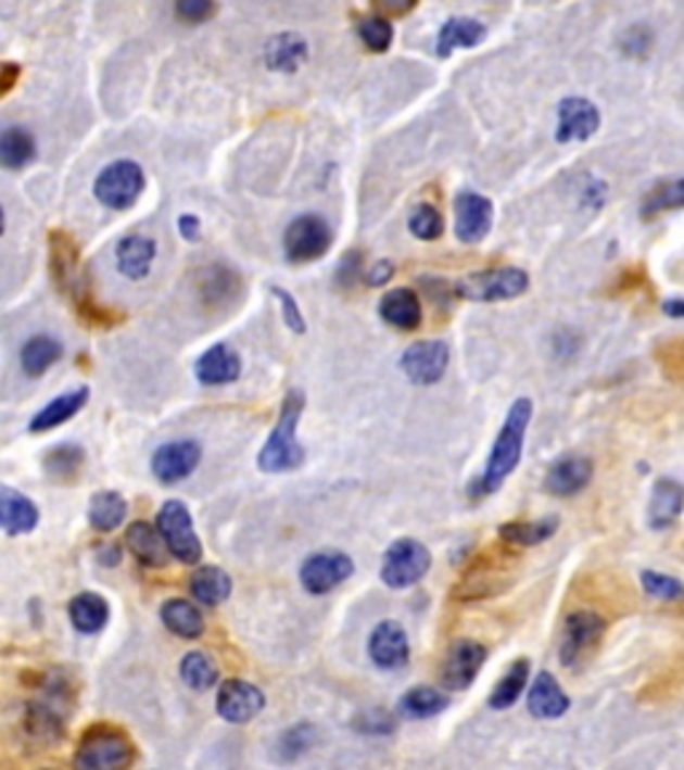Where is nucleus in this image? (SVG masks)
I'll return each mask as SVG.
<instances>
[{"mask_svg":"<svg viewBox=\"0 0 684 770\" xmlns=\"http://www.w3.org/2000/svg\"><path fill=\"white\" fill-rule=\"evenodd\" d=\"M530 420H532V402L524 396L516 399L511 409H508L501 433H497L495 444H492V453L486 457L484 474H481L477 482L468 484V495L473 497L495 495V492L506 484V479L511 477L521 463V450H524V437H527V428H530Z\"/></svg>","mask_w":684,"mask_h":770,"instance_id":"f257e3e1","label":"nucleus"},{"mask_svg":"<svg viewBox=\"0 0 684 770\" xmlns=\"http://www.w3.org/2000/svg\"><path fill=\"white\" fill-rule=\"evenodd\" d=\"M303 409H305L303 393L289 391L281 404V413H278L274 431H270L268 442H265V447L259 450L257 455L259 471L287 474L303 466L305 450L303 444L297 442V426H300V418H303Z\"/></svg>","mask_w":684,"mask_h":770,"instance_id":"f03ea898","label":"nucleus"},{"mask_svg":"<svg viewBox=\"0 0 684 770\" xmlns=\"http://www.w3.org/2000/svg\"><path fill=\"white\" fill-rule=\"evenodd\" d=\"M135 744L124 731L113 725H91L75 752V768L115 770L135 762Z\"/></svg>","mask_w":684,"mask_h":770,"instance_id":"7ed1b4c3","label":"nucleus"},{"mask_svg":"<svg viewBox=\"0 0 684 770\" xmlns=\"http://www.w3.org/2000/svg\"><path fill=\"white\" fill-rule=\"evenodd\" d=\"M144 190V172L137 161L121 159L107 164L94 179V195L102 206L126 212L137 204Z\"/></svg>","mask_w":684,"mask_h":770,"instance_id":"20e7f679","label":"nucleus"},{"mask_svg":"<svg viewBox=\"0 0 684 770\" xmlns=\"http://www.w3.org/2000/svg\"><path fill=\"white\" fill-rule=\"evenodd\" d=\"M530 289V276L521 268H492L466 276L455 283V294L471 303H503L514 300Z\"/></svg>","mask_w":684,"mask_h":770,"instance_id":"39448f33","label":"nucleus"},{"mask_svg":"<svg viewBox=\"0 0 684 770\" xmlns=\"http://www.w3.org/2000/svg\"><path fill=\"white\" fill-rule=\"evenodd\" d=\"M431 552L420 541L402 538V541L391 543V548L382 557L380 578L391 589H409L426 578V572L431 570Z\"/></svg>","mask_w":684,"mask_h":770,"instance_id":"423d86ee","label":"nucleus"},{"mask_svg":"<svg viewBox=\"0 0 684 770\" xmlns=\"http://www.w3.org/2000/svg\"><path fill=\"white\" fill-rule=\"evenodd\" d=\"M159 530L169 546L172 557H177L185 565H195L204 557L199 535H195L193 519H190L188 506L182 501H166L159 512Z\"/></svg>","mask_w":684,"mask_h":770,"instance_id":"0eeeda50","label":"nucleus"},{"mask_svg":"<svg viewBox=\"0 0 684 770\" xmlns=\"http://www.w3.org/2000/svg\"><path fill=\"white\" fill-rule=\"evenodd\" d=\"M332 247V228L318 214H303L283 230V254L289 263H313Z\"/></svg>","mask_w":684,"mask_h":770,"instance_id":"6e6552de","label":"nucleus"},{"mask_svg":"<svg viewBox=\"0 0 684 770\" xmlns=\"http://www.w3.org/2000/svg\"><path fill=\"white\" fill-rule=\"evenodd\" d=\"M607 621L601 616L591 610H578L572 616H567L565 621V634H561V647H559V658L567 669L578 666L599 645L601 634H605Z\"/></svg>","mask_w":684,"mask_h":770,"instance_id":"1a4fd4ad","label":"nucleus"},{"mask_svg":"<svg viewBox=\"0 0 684 770\" xmlns=\"http://www.w3.org/2000/svg\"><path fill=\"white\" fill-rule=\"evenodd\" d=\"M62 698L56 700H30L22 711V735L38 749H49L65 739V715H62Z\"/></svg>","mask_w":684,"mask_h":770,"instance_id":"9d476101","label":"nucleus"},{"mask_svg":"<svg viewBox=\"0 0 684 770\" xmlns=\"http://www.w3.org/2000/svg\"><path fill=\"white\" fill-rule=\"evenodd\" d=\"M449 367V345L444 340H420L402 353V373L415 386H433Z\"/></svg>","mask_w":684,"mask_h":770,"instance_id":"9b49d317","label":"nucleus"},{"mask_svg":"<svg viewBox=\"0 0 684 770\" xmlns=\"http://www.w3.org/2000/svg\"><path fill=\"white\" fill-rule=\"evenodd\" d=\"M353 559L342 552L311 554L300 567V583L311 594H329L353 576Z\"/></svg>","mask_w":684,"mask_h":770,"instance_id":"f8f14e48","label":"nucleus"},{"mask_svg":"<svg viewBox=\"0 0 684 770\" xmlns=\"http://www.w3.org/2000/svg\"><path fill=\"white\" fill-rule=\"evenodd\" d=\"M486 664V647L477 640H457L446 653L442 666V685L446 691H466Z\"/></svg>","mask_w":684,"mask_h":770,"instance_id":"ddd939ff","label":"nucleus"},{"mask_svg":"<svg viewBox=\"0 0 684 770\" xmlns=\"http://www.w3.org/2000/svg\"><path fill=\"white\" fill-rule=\"evenodd\" d=\"M265 709V693L246 680H228L217 691V711L225 722L246 725Z\"/></svg>","mask_w":684,"mask_h":770,"instance_id":"4468645a","label":"nucleus"},{"mask_svg":"<svg viewBox=\"0 0 684 770\" xmlns=\"http://www.w3.org/2000/svg\"><path fill=\"white\" fill-rule=\"evenodd\" d=\"M201 463V444L190 442V439H179V442L164 444L153 453V460H150V468H153V477L159 479L161 484H177L182 479H188L190 474L199 468Z\"/></svg>","mask_w":684,"mask_h":770,"instance_id":"2eb2a0df","label":"nucleus"},{"mask_svg":"<svg viewBox=\"0 0 684 770\" xmlns=\"http://www.w3.org/2000/svg\"><path fill=\"white\" fill-rule=\"evenodd\" d=\"M599 108L585 97H567L559 102V124H556V142H585L599 131Z\"/></svg>","mask_w":684,"mask_h":770,"instance_id":"dca6fc26","label":"nucleus"},{"mask_svg":"<svg viewBox=\"0 0 684 770\" xmlns=\"http://www.w3.org/2000/svg\"><path fill=\"white\" fill-rule=\"evenodd\" d=\"M492 206L490 199L481 193H460L455 199V236L463 244H479L492 230Z\"/></svg>","mask_w":684,"mask_h":770,"instance_id":"f3484780","label":"nucleus"},{"mask_svg":"<svg viewBox=\"0 0 684 770\" xmlns=\"http://www.w3.org/2000/svg\"><path fill=\"white\" fill-rule=\"evenodd\" d=\"M369 658L377 669L398 671L409 664V636L396 621H380L369 634Z\"/></svg>","mask_w":684,"mask_h":770,"instance_id":"a211bd4d","label":"nucleus"},{"mask_svg":"<svg viewBox=\"0 0 684 770\" xmlns=\"http://www.w3.org/2000/svg\"><path fill=\"white\" fill-rule=\"evenodd\" d=\"M49 247H51V276H54V283L60 287L62 294H75L80 287H84V279H80L78 244L69 239V233L54 230Z\"/></svg>","mask_w":684,"mask_h":770,"instance_id":"6ab92c4d","label":"nucleus"},{"mask_svg":"<svg viewBox=\"0 0 684 770\" xmlns=\"http://www.w3.org/2000/svg\"><path fill=\"white\" fill-rule=\"evenodd\" d=\"M311 60V46L300 33H278L265 43L263 62L270 73L292 75Z\"/></svg>","mask_w":684,"mask_h":770,"instance_id":"aec40b11","label":"nucleus"},{"mask_svg":"<svg viewBox=\"0 0 684 770\" xmlns=\"http://www.w3.org/2000/svg\"><path fill=\"white\" fill-rule=\"evenodd\" d=\"M594 479V463L583 455H567L556 460L546 474V492L556 497H570L583 492Z\"/></svg>","mask_w":684,"mask_h":770,"instance_id":"412c9836","label":"nucleus"},{"mask_svg":"<svg viewBox=\"0 0 684 770\" xmlns=\"http://www.w3.org/2000/svg\"><path fill=\"white\" fill-rule=\"evenodd\" d=\"M155 252H159V244H155V239H150V236H142V233L126 236V239H121L118 247H115L118 274L131 281L148 279L150 268H153Z\"/></svg>","mask_w":684,"mask_h":770,"instance_id":"4be33fe9","label":"nucleus"},{"mask_svg":"<svg viewBox=\"0 0 684 770\" xmlns=\"http://www.w3.org/2000/svg\"><path fill=\"white\" fill-rule=\"evenodd\" d=\"M195 378L204 386H225L236 383L241 378V356L230 351L225 343L212 345L195 362Z\"/></svg>","mask_w":684,"mask_h":770,"instance_id":"5701e85b","label":"nucleus"},{"mask_svg":"<svg viewBox=\"0 0 684 770\" xmlns=\"http://www.w3.org/2000/svg\"><path fill=\"white\" fill-rule=\"evenodd\" d=\"M40 522L38 506L22 492L11 488H0V525L5 535H27Z\"/></svg>","mask_w":684,"mask_h":770,"instance_id":"b1692460","label":"nucleus"},{"mask_svg":"<svg viewBox=\"0 0 684 770\" xmlns=\"http://www.w3.org/2000/svg\"><path fill=\"white\" fill-rule=\"evenodd\" d=\"M527 706H530V715L537 717V720H556L570 709V696L561 691V685L550 671H541L530 685Z\"/></svg>","mask_w":684,"mask_h":770,"instance_id":"393cba45","label":"nucleus"},{"mask_svg":"<svg viewBox=\"0 0 684 770\" xmlns=\"http://www.w3.org/2000/svg\"><path fill=\"white\" fill-rule=\"evenodd\" d=\"M380 318L391 327L402 329V332H411L422 324V303L415 292L407 287L391 289L385 292V298L380 300Z\"/></svg>","mask_w":684,"mask_h":770,"instance_id":"a878e982","label":"nucleus"},{"mask_svg":"<svg viewBox=\"0 0 684 770\" xmlns=\"http://www.w3.org/2000/svg\"><path fill=\"white\" fill-rule=\"evenodd\" d=\"M126 546L135 554L139 565L144 567H164L169 561V546L161 535L159 525L150 527L148 522H135L126 530Z\"/></svg>","mask_w":684,"mask_h":770,"instance_id":"bb28decb","label":"nucleus"},{"mask_svg":"<svg viewBox=\"0 0 684 770\" xmlns=\"http://www.w3.org/2000/svg\"><path fill=\"white\" fill-rule=\"evenodd\" d=\"M684 508V488L674 479H658L653 488L650 506H647V519L653 530H669L680 519Z\"/></svg>","mask_w":684,"mask_h":770,"instance_id":"cd10ccee","label":"nucleus"},{"mask_svg":"<svg viewBox=\"0 0 684 770\" xmlns=\"http://www.w3.org/2000/svg\"><path fill=\"white\" fill-rule=\"evenodd\" d=\"M89 396H91L89 388L80 386V388H75V391H67V393H62V396L51 399V402L46 404V407L40 409V413L30 420V431L46 433V431H51V428L62 426V422L73 420L75 415L86 407Z\"/></svg>","mask_w":684,"mask_h":770,"instance_id":"c85d7f7f","label":"nucleus"},{"mask_svg":"<svg viewBox=\"0 0 684 770\" xmlns=\"http://www.w3.org/2000/svg\"><path fill=\"white\" fill-rule=\"evenodd\" d=\"M486 38V27L471 16H452L442 25L436 38V54L446 60L455 54L457 49H473Z\"/></svg>","mask_w":684,"mask_h":770,"instance_id":"c756f323","label":"nucleus"},{"mask_svg":"<svg viewBox=\"0 0 684 770\" xmlns=\"http://www.w3.org/2000/svg\"><path fill=\"white\" fill-rule=\"evenodd\" d=\"M230 592H233V581H230V576L223 567L206 565L199 567V570L190 576V594H193V599H199L201 605H223Z\"/></svg>","mask_w":684,"mask_h":770,"instance_id":"7c9ffc66","label":"nucleus"},{"mask_svg":"<svg viewBox=\"0 0 684 770\" xmlns=\"http://www.w3.org/2000/svg\"><path fill=\"white\" fill-rule=\"evenodd\" d=\"M110 621V607L104 602V596L94 592H84L78 596H73L69 602V623H73L75 631L80 634H97L107 627Z\"/></svg>","mask_w":684,"mask_h":770,"instance_id":"2f4dec72","label":"nucleus"},{"mask_svg":"<svg viewBox=\"0 0 684 770\" xmlns=\"http://www.w3.org/2000/svg\"><path fill=\"white\" fill-rule=\"evenodd\" d=\"M161 621L172 634L182 636V640H199L204 634L206 623L199 607L188 599H169L161 607Z\"/></svg>","mask_w":684,"mask_h":770,"instance_id":"473e14b6","label":"nucleus"},{"mask_svg":"<svg viewBox=\"0 0 684 770\" xmlns=\"http://www.w3.org/2000/svg\"><path fill=\"white\" fill-rule=\"evenodd\" d=\"M38 148H35V137L22 126H5L0 135V164L9 172L25 169L27 164H33Z\"/></svg>","mask_w":684,"mask_h":770,"instance_id":"72a5a7b5","label":"nucleus"},{"mask_svg":"<svg viewBox=\"0 0 684 770\" xmlns=\"http://www.w3.org/2000/svg\"><path fill=\"white\" fill-rule=\"evenodd\" d=\"M62 353H65V349H62L60 340L51 338V334H35V338L22 345V369L30 378H40V375L49 373L60 362Z\"/></svg>","mask_w":684,"mask_h":770,"instance_id":"f704fd0d","label":"nucleus"},{"mask_svg":"<svg viewBox=\"0 0 684 770\" xmlns=\"http://www.w3.org/2000/svg\"><path fill=\"white\" fill-rule=\"evenodd\" d=\"M129 514V503L115 490H102L89 503V522L97 532H113L124 525Z\"/></svg>","mask_w":684,"mask_h":770,"instance_id":"c9c22d12","label":"nucleus"},{"mask_svg":"<svg viewBox=\"0 0 684 770\" xmlns=\"http://www.w3.org/2000/svg\"><path fill=\"white\" fill-rule=\"evenodd\" d=\"M446 706H449V698H446L442 691L428 685L411 687V691L398 698V711H402V717H407V720H428V717L442 715Z\"/></svg>","mask_w":684,"mask_h":770,"instance_id":"e433bc0d","label":"nucleus"},{"mask_svg":"<svg viewBox=\"0 0 684 770\" xmlns=\"http://www.w3.org/2000/svg\"><path fill=\"white\" fill-rule=\"evenodd\" d=\"M199 292L206 303H230L239 292V276L225 265H206L199 274Z\"/></svg>","mask_w":684,"mask_h":770,"instance_id":"4c0bfd02","label":"nucleus"},{"mask_svg":"<svg viewBox=\"0 0 684 770\" xmlns=\"http://www.w3.org/2000/svg\"><path fill=\"white\" fill-rule=\"evenodd\" d=\"M527 682H530V661L527 658H519V661L511 664V669L501 677V682L495 685V691L490 693V706L497 711L511 709L516 700L524 693Z\"/></svg>","mask_w":684,"mask_h":770,"instance_id":"58836bf2","label":"nucleus"},{"mask_svg":"<svg viewBox=\"0 0 684 770\" xmlns=\"http://www.w3.org/2000/svg\"><path fill=\"white\" fill-rule=\"evenodd\" d=\"M556 530H559V517H543L535 522H506L497 532L511 546H537L556 535Z\"/></svg>","mask_w":684,"mask_h":770,"instance_id":"ea45409f","label":"nucleus"},{"mask_svg":"<svg viewBox=\"0 0 684 770\" xmlns=\"http://www.w3.org/2000/svg\"><path fill=\"white\" fill-rule=\"evenodd\" d=\"M86 463L84 447L78 444H60V447H51L49 455L43 457V468L51 479L56 482H73L80 474Z\"/></svg>","mask_w":684,"mask_h":770,"instance_id":"a19ab883","label":"nucleus"},{"mask_svg":"<svg viewBox=\"0 0 684 770\" xmlns=\"http://www.w3.org/2000/svg\"><path fill=\"white\" fill-rule=\"evenodd\" d=\"M179 677H182V682L188 687L204 693V691H212V687L217 685L219 671L206 653L193 651L182 658V664H179Z\"/></svg>","mask_w":684,"mask_h":770,"instance_id":"79ce46f5","label":"nucleus"},{"mask_svg":"<svg viewBox=\"0 0 684 770\" xmlns=\"http://www.w3.org/2000/svg\"><path fill=\"white\" fill-rule=\"evenodd\" d=\"M356 33L358 38H362V43L367 46L369 51H375V54H382V51L391 49L393 36H396L388 16H362V20L356 22Z\"/></svg>","mask_w":684,"mask_h":770,"instance_id":"37998d69","label":"nucleus"},{"mask_svg":"<svg viewBox=\"0 0 684 770\" xmlns=\"http://www.w3.org/2000/svg\"><path fill=\"white\" fill-rule=\"evenodd\" d=\"M313 741H316V731H313V725H308V722H303V725H292L289 731L278 735L276 757L281 762L297 760L300 755H305V752L311 749Z\"/></svg>","mask_w":684,"mask_h":770,"instance_id":"c03bdc74","label":"nucleus"},{"mask_svg":"<svg viewBox=\"0 0 684 770\" xmlns=\"http://www.w3.org/2000/svg\"><path fill=\"white\" fill-rule=\"evenodd\" d=\"M682 206H684V177L674 179V182L658 185V188L647 195L645 204H642V214L650 219V217H655V214L682 210Z\"/></svg>","mask_w":684,"mask_h":770,"instance_id":"a18cd8bd","label":"nucleus"},{"mask_svg":"<svg viewBox=\"0 0 684 770\" xmlns=\"http://www.w3.org/2000/svg\"><path fill=\"white\" fill-rule=\"evenodd\" d=\"M409 230L415 239L420 241H436L444 233V217L442 212L433 204L415 206V212L409 214Z\"/></svg>","mask_w":684,"mask_h":770,"instance_id":"49530a36","label":"nucleus"},{"mask_svg":"<svg viewBox=\"0 0 684 770\" xmlns=\"http://www.w3.org/2000/svg\"><path fill=\"white\" fill-rule=\"evenodd\" d=\"M642 589H645L647 596L660 602H684V583L680 578L666 576V572H655L645 570L642 572Z\"/></svg>","mask_w":684,"mask_h":770,"instance_id":"de8ad7c7","label":"nucleus"},{"mask_svg":"<svg viewBox=\"0 0 684 770\" xmlns=\"http://www.w3.org/2000/svg\"><path fill=\"white\" fill-rule=\"evenodd\" d=\"M653 30L647 25H631L625 27L623 36H620V51H623L625 56H631V60H645L647 54L653 51Z\"/></svg>","mask_w":684,"mask_h":770,"instance_id":"09e8293b","label":"nucleus"},{"mask_svg":"<svg viewBox=\"0 0 684 770\" xmlns=\"http://www.w3.org/2000/svg\"><path fill=\"white\" fill-rule=\"evenodd\" d=\"M217 11V0H174V14L182 25H204Z\"/></svg>","mask_w":684,"mask_h":770,"instance_id":"8fccbe9b","label":"nucleus"},{"mask_svg":"<svg viewBox=\"0 0 684 770\" xmlns=\"http://www.w3.org/2000/svg\"><path fill=\"white\" fill-rule=\"evenodd\" d=\"M353 728L364 735H391L393 728H396V720L391 717V711L369 709L353 720Z\"/></svg>","mask_w":684,"mask_h":770,"instance_id":"3c124183","label":"nucleus"},{"mask_svg":"<svg viewBox=\"0 0 684 770\" xmlns=\"http://www.w3.org/2000/svg\"><path fill=\"white\" fill-rule=\"evenodd\" d=\"M270 292H274L276 298H278V303H281L283 321L289 324V329H292V332H297V334H303L305 332V316H303V311H300V305H297V300H294V294L287 292L283 287H270Z\"/></svg>","mask_w":684,"mask_h":770,"instance_id":"603ef678","label":"nucleus"},{"mask_svg":"<svg viewBox=\"0 0 684 770\" xmlns=\"http://www.w3.org/2000/svg\"><path fill=\"white\" fill-rule=\"evenodd\" d=\"M358 279H362V252H347L338 265V281L342 287H351Z\"/></svg>","mask_w":684,"mask_h":770,"instance_id":"864d4df0","label":"nucleus"},{"mask_svg":"<svg viewBox=\"0 0 684 770\" xmlns=\"http://www.w3.org/2000/svg\"><path fill=\"white\" fill-rule=\"evenodd\" d=\"M393 274H396V265H393L391 260H380V263H375L372 268H369L367 287H385V283L393 279Z\"/></svg>","mask_w":684,"mask_h":770,"instance_id":"5fc2aeb1","label":"nucleus"},{"mask_svg":"<svg viewBox=\"0 0 684 770\" xmlns=\"http://www.w3.org/2000/svg\"><path fill=\"white\" fill-rule=\"evenodd\" d=\"M372 3L388 16H407L417 5V0H372Z\"/></svg>","mask_w":684,"mask_h":770,"instance_id":"6e6d98bb","label":"nucleus"},{"mask_svg":"<svg viewBox=\"0 0 684 770\" xmlns=\"http://www.w3.org/2000/svg\"><path fill=\"white\" fill-rule=\"evenodd\" d=\"M179 233H182L185 241H199L201 239V219L195 214H182L177 223Z\"/></svg>","mask_w":684,"mask_h":770,"instance_id":"4d7b16f0","label":"nucleus"},{"mask_svg":"<svg viewBox=\"0 0 684 770\" xmlns=\"http://www.w3.org/2000/svg\"><path fill=\"white\" fill-rule=\"evenodd\" d=\"M16 78H22V65L16 62H5L3 71H0V86H3V94H9L16 86Z\"/></svg>","mask_w":684,"mask_h":770,"instance_id":"13d9d810","label":"nucleus"},{"mask_svg":"<svg viewBox=\"0 0 684 770\" xmlns=\"http://www.w3.org/2000/svg\"><path fill=\"white\" fill-rule=\"evenodd\" d=\"M97 559H100V565L115 567L121 561V548L113 546V543H107V546H100V548H97Z\"/></svg>","mask_w":684,"mask_h":770,"instance_id":"bf43d9fd","label":"nucleus"},{"mask_svg":"<svg viewBox=\"0 0 684 770\" xmlns=\"http://www.w3.org/2000/svg\"><path fill=\"white\" fill-rule=\"evenodd\" d=\"M663 314L671 318H684V298H671L663 303Z\"/></svg>","mask_w":684,"mask_h":770,"instance_id":"052dcab7","label":"nucleus"}]
</instances>
